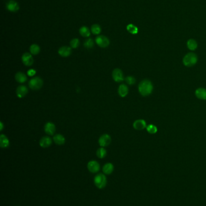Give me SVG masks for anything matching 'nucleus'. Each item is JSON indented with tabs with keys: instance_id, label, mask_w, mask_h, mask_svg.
<instances>
[{
	"instance_id": "f257e3e1",
	"label": "nucleus",
	"mask_w": 206,
	"mask_h": 206,
	"mask_svg": "<svg viewBox=\"0 0 206 206\" xmlns=\"http://www.w3.org/2000/svg\"><path fill=\"white\" fill-rule=\"evenodd\" d=\"M139 93L143 97H147L151 94L153 91V85L148 80L142 81L138 85Z\"/></svg>"
},
{
	"instance_id": "f03ea898",
	"label": "nucleus",
	"mask_w": 206,
	"mask_h": 206,
	"mask_svg": "<svg viewBox=\"0 0 206 206\" xmlns=\"http://www.w3.org/2000/svg\"><path fill=\"white\" fill-rule=\"evenodd\" d=\"M198 61L197 55L193 52H189L183 58V64L187 67H191L196 65Z\"/></svg>"
},
{
	"instance_id": "7ed1b4c3",
	"label": "nucleus",
	"mask_w": 206,
	"mask_h": 206,
	"mask_svg": "<svg viewBox=\"0 0 206 206\" xmlns=\"http://www.w3.org/2000/svg\"><path fill=\"white\" fill-rule=\"evenodd\" d=\"M29 86L31 89L37 90L43 86V80L39 77H35L30 79L29 82Z\"/></svg>"
},
{
	"instance_id": "20e7f679",
	"label": "nucleus",
	"mask_w": 206,
	"mask_h": 206,
	"mask_svg": "<svg viewBox=\"0 0 206 206\" xmlns=\"http://www.w3.org/2000/svg\"><path fill=\"white\" fill-rule=\"evenodd\" d=\"M107 178L104 174H97L94 178V184L97 186V188L99 189H102L105 188L107 185Z\"/></svg>"
},
{
	"instance_id": "39448f33",
	"label": "nucleus",
	"mask_w": 206,
	"mask_h": 206,
	"mask_svg": "<svg viewBox=\"0 0 206 206\" xmlns=\"http://www.w3.org/2000/svg\"><path fill=\"white\" fill-rule=\"evenodd\" d=\"M95 42L98 46L101 48H107L110 45V40L103 35L98 36L95 38Z\"/></svg>"
},
{
	"instance_id": "423d86ee",
	"label": "nucleus",
	"mask_w": 206,
	"mask_h": 206,
	"mask_svg": "<svg viewBox=\"0 0 206 206\" xmlns=\"http://www.w3.org/2000/svg\"><path fill=\"white\" fill-rule=\"evenodd\" d=\"M112 77L113 80L117 83L122 82L124 80V76L123 72L120 69L116 68L113 70Z\"/></svg>"
},
{
	"instance_id": "0eeeda50",
	"label": "nucleus",
	"mask_w": 206,
	"mask_h": 206,
	"mask_svg": "<svg viewBox=\"0 0 206 206\" xmlns=\"http://www.w3.org/2000/svg\"><path fill=\"white\" fill-rule=\"evenodd\" d=\"M22 61L24 65L27 67H31L34 62L33 57L32 54H30L29 52H25L23 54L22 56Z\"/></svg>"
},
{
	"instance_id": "6e6552de",
	"label": "nucleus",
	"mask_w": 206,
	"mask_h": 206,
	"mask_svg": "<svg viewBox=\"0 0 206 206\" xmlns=\"http://www.w3.org/2000/svg\"><path fill=\"white\" fill-rule=\"evenodd\" d=\"M111 142V137L108 134L102 135L99 139V143L100 147H105L108 146Z\"/></svg>"
},
{
	"instance_id": "1a4fd4ad",
	"label": "nucleus",
	"mask_w": 206,
	"mask_h": 206,
	"mask_svg": "<svg viewBox=\"0 0 206 206\" xmlns=\"http://www.w3.org/2000/svg\"><path fill=\"white\" fill-rule=\"evenodd\" d=\"M44 131L49 135H53L56 132L55 125L52 122H47L44 125Z\"/></svg>"
},
{
	"instance_id": "9d476101",
	"label": "nucleus",
	"mask_w": 206,
	"mask_h": 206,
	"mask_svg": "<svg viewBox=\"0 0 206 206\" xmlns=\"http://www.w3.org/2000/svg\"><path fill=\"white\" fill-rule=\"evenodd\" d=\"M6 8L10 12H16L18 11L19 6L18 3L17 1L14 0H10L6 4Z\"/></svg>"
},
{
	"instance_id": "9b49d317",
	"label": "nucleus",
	"mask_w": 206,
	"mask_h": 206,
	"mask_svg": "<svg viewBox=\"0 0 206 206\" xmlns=\"http://www.w3.org/2000/svg\"><path fill=\"white\" fill-rule=\"evenodd\" d=\"M87 168L91 172L95 173L100 170V165L97 161L91 160L88 162Z\"/></svg>"
},
{
	"instance_id": "f8f14e48",
	"label": "nucleus",
	"mask_w": 206,
	"mask_h": 206,
	"mask_svg": "<svg viewBox=\"0 0 206 206\" xmlns=\"http://www.w3.org/2000/svg\"><path fill=\"white\" fill-rule=\"evenodd\" d=\"M72 52V48L67 47V46L62 47L58 50L59 54L63 57H67L70 56Z\"/></svg>"
},
{
	"instance_id": "ddd939ff",
	"label": "nucleus",
	"mask_w": 206,
	"mask_h": 206,
	"mask_svg": "<svg viewBox=\"0 0 206 206\" xmlns=\"http://www.w3.org/2000/svg\"><path fill=\"white\" fill-rule=\"evenodd\" d=\"M146 122L143 120H136L133 124V127L137 130H142L146 128Z\"/></svg>"
},
{
	"instance_id": "4468645a",
	"label": "nucleus",
	"mask_w": 206,
	"mask_h": 206,
	"mask_svg": "<svg viewBox=\"0 0 206 206\" xmlns=\"http://www.w3.org/2000/svg\"><path fill=\"white\" fill-rule=\"evenodd\" d=\"M28 93V89L25 86L20 85L17 89V95L19 98L24 97Z\"/></svg>"
},
{
	"instance_id": "2eb2a0df",
	"label": "nucleus",
	"mask_w": 206,
	"mask_h": 206,
	"mask_svg": "<svg viewBox=\"0 0 206 206\" xmlns=\"http://www.w3.org/2000/svg\"><path fill=\"white\" fill-rule=\"evenodd\" d=\"M52 143V140L50 137L44 136L42 137L39 141V145L42 148H48Z\"/></svg>"
},
{
	"instance_id": "dca6fc26",
	"label": "nucleus",
	"mask_w": 206,
	"mask_h": 206,
	"mask_svg": "<svg viewBox=\"0 0 206 206\" xmlns=\"http://www.w3.org/2000/svg\"><path fill=\"white\" fill-rule=\"evenodd\" d=\"M196 97L202 100H206V89L203 87H200L195 91Z\"/></svg>"
},
{
	"instance_id": "f3484780",
	"label": "nucleus",
	"mask_w": 206,
	"mask_h": 206,
	"mask_svg": "<svg viewBox=\"0 0 206 206\" xmlns=\"http://www.w3.org/2000/svg\"><path fill=\"white\" fill-rule=\"evenodd\" d=\"M128 92H129L128 87L126 85L122 84L119 87L118 93H119V95L121 97H123V98L125 97L128 95Z\"/></svg>"
},
{
	"instance_id": "a211bd4d",
	"label": "nucleus",
	"mask_w": 206,
	"mask_h": 206,
	"mask_svg": "<svg viewBox=\"0 0 206 206\" xmlns=\"http://www.w3.org/2000/svg\"><path fill=\"white\" fill-rule=\"evenodd\" d=\"M10 145V142L9 139L5 135H0V146L2 148H6L9 147Z\"/></svg>"
},
{
	"instance_id": "6ab92c4d",
	"label": "nucleus",
	"mask_w": 206,
	"mask_h": 206,
	"mask_svg": "<svg viewBox=\"0 0 206 206\" xmlns=\"http://www.w3.org/2000/svg\"><path fill=\"white\" fill-rule=\"evenodd\" d=\"M15 80H17V82H18L19 83H24V82H25L27 80V76L25 75V74L22 72H18L15 74Z\"/></svg>"
},
{
	"instance_id": "aec40b11",
	"label": "nucleus",
	"mask_w": 206,
	"mask_h": 206,
	"mask_svg": "<svg viewBox=\"0 0 206 206\" xmlns=\"http://www.w3.org/2000/svg\"><path fill=\"white\" fill-rule=\"evenodd\" d=\"M53 141L54 142L58 145H64L65 142V139L60 134H57L53 137Z\"/></svg>"
},
{
	"instance_id": "412c9836",
	"label": "nucleus",
	"mask_w": 206,
	"mask_h": 206,
	"mask_svg": "<svg viewBox=\"0 0 206 206\" xmlns=\"http://www.w3.org/2000/svg\"><path fill=\"white\" fill-rule=\"evenodd\" d=\"M187 48L191 50V51H194L195 50L197 47H198V44L196 41L193 39H190L188 40L187 42Z\"/></svg>"
},
{
	"instance_id": "4be33fe9",
	"label": "nucleus",
	"mask_w": 206,
	"mask_h": 206,
	"mask_svg": "<svg viewBox=\"0 0 206 206\" xmlns=\"http://www.w3.org/2000/svg\"><path fill=\"white\" fill-rule=\"evenodd\" d=\"M113 171H114V166L111 163H106L103 167V172L105 174L107 175L111 174Z\"/></svg>"
},
{
	"instance_id": "5701e85b",
	"label": "nucleus",
	"mask_w": 206,
	"mask_h": 206,
	"mask_svg": "<svg viewBox=\"0 0 206 206\" xmlns=\"http://www.w3.org/2000/svg\"><path fill=\"white\" fill-rule=\"evenodd\" d=\"M79 33L82 36L85 37H88L91 34V32H90L89 29L86 26L82 27L79 30Z\"/></svg>"
},
{
	"instance_id": "b1692460",
	"label": "nucleus",
	"mask_w": 206,
	"mask_h": 206,
	"mask_svg": "<svg viewBox=\"0 0 206 206\" xmlns=\"http://www.w3.org/2000/svg\"><path fill=\"white\" fill-rule=\"evenodd\" d=\"M126 29L128 32L132 34H137L138 32V27L132 24H130L127 25Z\"/></svg>"
},
{
	"instance_id": "393cba45",
	"label": "nucleus",
	"mask_w": 206,
	"mask_h": 206,
	"mask_svg": "<svg viewBox=\"0 0 206 206\" xmlns=\"http://www.w3.org/2000/svg\"><path fill=\"white\" fill-rule=\"evenodd\" d=\"M40 47L37 44H32L30 47V52L32 55H37L40 52Z\"/></svg>"
},
{
	"instance_id": "a878e982",
	"label": "nucleus",
	"mask_w": 206,
	"mask_h": 206,
	"mask_svg": "<svg viewBox=\"0 0 206 206\" xmlns=\"http://www.w3.org/2000/svg\"><path fill=\"white\" fill-rule=\"evenodd\" d=\"M96 154L99 158H103L107 155V150L103 147H101L97 150Z\"/></svg>"
},
{
	"instance_id": "bb28decb",
	"label": "nucleus",
	"mask_w": 206,
	"mask_h": 206,
	"mask_svg": "<svg viewBox=\"0 0 206 206\" xmlns=\"http://www.w3.org/2000/svg\"><path fill=\"white\" fill-rule=\"evenodd\" d=\"M91 32H92L93 34L98 35V34H99L101 33L102 29H101V27H100V26L99 25H98V24H94V25H93L91 26Z\"/></svg>"
},
{
	"instance_id": "cd10ccee",
	"label": "nucleus",
	"mask_w": 206,
	"mask_h": 206,
	"mask_svg": "<svg viewBox=\"0 0 206 206\" xmlns=\"http://www.w3.org/2000/svg\"><path fill=\"white\" fill-rule=\"evenodd\" d=\"M84 47L87 48V49H91L94 47V43L93 40L91 38H89L87 39L85 42H84Z\"/></svg>"
},
{
	"instance_id": "c85d7f7f",
	"label": "nucleus",
	"mask_w": 206,
	"mask_h": 206,
	"mask_svg": "<svg viewBox=\"0 0 206 206\" xmlns=\"http://www.w3.org/2000/svg\"><path fill=\"white\" fill-rule=\"evenodd\" d=\"M146 130L148 131V132L150 133V134H155L157 131H158V128L157 127L153 125V124H150V125H148L147 127H146Z\"/></svg>"
},
{
	"instance_id": "c756f323",
	"label": "nucleus",
	"mask_w": 206,
	"mask_h": 206,
	"mask_svg": "<svg viewBox=\"0 0 206 206\" xmlns=\"http://www.w3.org/2000/svg\"><path fill=\"white\" fill-rule=\"evenodd\" d=\"M80 45V41L78 39H73L71 40L70 42V46H71V48H77V47H79Z\"/></svg>"
},
{
	"instance_id": "7c9ffc66",
	"label": "nucleus",
	"mask_w": 206,
	"mask_h": 206,
	"mask_svg": "<svg viewBox=\"0 0 206 206\" xmlns=\"http://www.w3.org/2000/svg\"><path fill=\"white\" fill-rule=\"evenodd\" d=\"M125 81L126 82L127 84L130 85H134L135 83V78L132 77V76H128L126 78H125Z\"/></svg>"
},
{
	"instance_id": "2f4dec72",
	"label": "nucleus",
	"mask_w": 206,
	"mask_h": 206,
	"mask_svg": "<svg viewBox=\"0 0 206 206\" xmlns=\"http://www.w3.org/2000/svg\"><path fill=\"white\" fill-rule=\"evenodd\" d=\"M37 73V71L34 69H30L27 71V74L29 77L34 76Z\"/></svg>"
},
{
	"instance_id": "473e14b6",
	"label": "nucleus",
	"mask_w": 206,
	"mask_h": 206,
	"mask_svg": "<svg viewBox=\"0 0 206 206\" xmlns=\"http://www.w3.org/2000/svg\"><path fill=\"white\" fill-rule=\"evenodd\" d=\"M0 124H1V127H0V130L1 131H2V129H3V127H4V125H3V124H2V122H0Z\"/></svg>"
}]
</instances>
